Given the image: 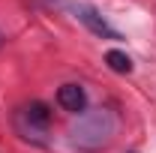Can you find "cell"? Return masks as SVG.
<instances>
[{
    "label": "cell",
    "mask_w": 156,
    "mask_h": 153,
    "mask_svg": "<svg viewBox=\"0 0 156 153\" xmlns=\"http://www.w3.org/2000/svg\"><path fill=\"white\" fill-rule=\"evenodd\" d=\"M117 132V117L108 108H96L90 114H81L78 123L72 126V144L84 150H99L105 147Z\"/></svg>",
    "instance_id": "1"
},
{
    "label": "cell",
    "mask_w": 156,
    "mask_h": 153,
    "mask_svg": "<svg viewBox=\"0 0 156 153\" xmlns=\"http://www.w3.org/2000/svg\"><path fill=\"white\" fill-rule=\"evenodd\" d=\"M48 123H51V111L45 102H30V105L18 108V114H15V129L21 132V138L36 141V144H45L42 135L48 129Z\"/></svg>",
    "instance_id": "2"
},
{
    "label": "cell",
    "mask_w": 156,
    "mask_h": 153,
    "mask_svg": "<svg viewBox=\"0 0 156 153\" xmlns=\"http://www.w3.org/2000/svg\"><path fill=\"white\" fill-rule=\"evenodd\" d=\"M75 12H78V21H81V24H84L93 36H99V39H120V33H117L114 27L102 18V15H99L93 6H78Z\"/></svg>",
    "instance_id": "3"
},
{
    "label": "cell",
    "mask_w": 156,
    "mask_h": 153,
    "mask_svg": "<svg viewBox=\"0 0 156 153\" xmlns=\"http://www.w3.org/2000/svg\"><path fill=\"white\" fill-rule=\"evenodd\" d=\"M57 105L63 111H69V114H81V111L87 108V93H84V87H81V84H63L57 90Z\"/></svg>",
    "instance_id": "4"
},
{
    "label": "cell",
    "mask_w": 156,
    "mask_h": 153,
    "mask_svg": "<svg viewBox=\"0 0 156 153\" xmlns=\"http://www.w3.org/2000/svg\"><path fill=\"white\" fill-rule=\"evenodd\" d=\"M105 63H108V69H111V72H117V75L132 72V57H129L126 51H117V48L105 51Z\"/></svg>",
    "instance_id": "5"
}]
</instances>
